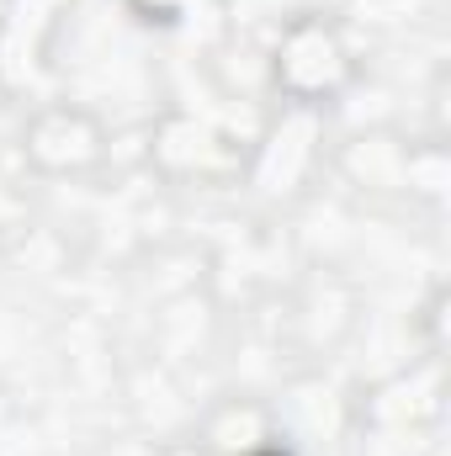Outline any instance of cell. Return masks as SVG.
Here are the masks:
<instances>
[{"label":"cell","instance_id":"obj_1","mask_svg":"<svg viewBox=\"0 0 451 456\" xmlns=\"http://www.w3.org/2000/svg\"><path fill=\"white\" fill-rule=\"evenodd\" d=\"M266 86L298 107H330L335 96H345L356 86V48L345 21L324 11L292 16L266 53Z\"/></svg>","mask_w":451,"mask_h":456},{"label":"cell","instance_id":"obj_2","mask_svg":"<svg viewBox=\"0 0 451 456\" xmlns=\"http://www.w3.org/2000/svg\"><path fill=\"white\" fill-rule=\"evenodd\" d=\"M324 159H330V112L282 102L271 122L255 133V143L244 149L239 175H244L250 197H260L266 208H287L319 181Z\"/></svg>","mask_w":451,"mask_h":456},{"label":"cell","instance_id":"obj_3","mask_svg":"<svg viewBox=\"0 0 451 456\" xmlns=\"http://www.w3.org/2000/svg\"><path fill=\"white\" fill-rule=\"evenodd\" d=\"M16 143H21L27 170H37V175H48V181L91 175V170L112 154L102 117L86 112V107H75V102H48V107H37V112L27 117V127H21Z\"/></svg>","mask_w":451,"mask_h":456},{"label":"cell","instance_id":"obj_4","mask_svg":"<svg viewBox=\"0 0 451 456\" xmlns=\"http://www.w3.org/2000/svg\"><path fill=\"white\" fill-rule=\"evenodd\" d=\"M144 154L176 181H228L244 170V143L202 112H165L149 127Z\"/></svg>","mask_w":451,"mask_h":456},{"label":"cell","instance_id":"obj_5","mask_svg":"<svg viewBox=\"0 0 451 456\" xmlns=\"http://www.w3.org/2000/svg\"><path fill=\"white\" fill-rule=\"evenodd\" d=\"M75 0H5L0 5V91L32 80L53 48V37L64 32Z\"/></svg>","mask_w":451,"mask_h":456},{"label":"cell","instance_id":"obj_6","mask_svg":"<svg viewBox=\"0 0 451 456\" xmlns=\"http://www.w3.org/2000/svg\"><path fill=\"white\" fill-rule=\"evenodd\" d=\"M340 175L356 186V191H372V197H404V165H409V143L382 133V127H366L356 133L345 149L335 154Z\"/></svg>","mask_w":451,"mask_h":456},{"label":"cell","instance_id":"obj_7","mask_svg":"<svg viewBox=\"0 0 451 456\" xmlns=\"http://www.w3.org/2000/svg\"><path fill=\"white\" fill-rule=\"evenodd\" d=\"M276 441V414L255 398H224L202 419V452L208 456H255L260 446Z\"/></svg>","mask_w":451,"mask_h":456},{"label":"cell","instance_id":"obj_8","mask_svg":"<svg viewBox=\"0 0 451 456\" xmlns=\"http://www.w3.org/2000/svg\"><path fill=\"white\" fill-rule=\"evenodd\" d=\"M298 324L308 330V340L319 345H335L345 330H350V297H345V287L340 281H314V292L303 297V314H298Z\"/></svg>","mask_w":451,"mask_h":456},{"label":"cell","instance_id":"obj_9","mask_svg":"<svg viewBox=\"0 0 451 456\" xmlns=\"http://www.w3.org/2000/svg\"><path fill=\"white\" fill-rule=\"evenodd\" d=\"M447 149L441 143H409V165H404V197H420L430 208L447 202Z\"/></svg>","mask_w":451,"mask_h":456},{"label":"cell","instance_id":"obj_10","mask_svg":"<svg viewBox=\"0 0 451 456\" xmlns=\"http://www.w3.org/2000/svg\"><path fill=\"white\" fill-rule=\"evenodd\" d=\"M425 16V0H350V21L366 32H409Z\"/></svg>","mask_w":451,"mask_h":456},{"label":"cell","instance_id":"obj_11","mask_svg":"<svg viewBox=\"0 0 451 456\" xmlns=\"http://www.w3.org/2000/svg\"><path fill=\"white\" fill-rule=\"evenodd\" d=\"M197 0H122V11L144 27H181Z\"/></svg>","mask_w":451,"mask_h":456},{"label":"cell","instance_id":"obj_12","mask_svg":"<svg viewBox=\"0 0 451 456\" xmlns=\"http://www.w3.org/2000/svg\"><path fill=\"white\" fill-rule=\"evenodd\" d=\"M165 456H208V452H202V446H170Z\"/></svg>","mask_w":451,"mask_h":456},{"label":"cell","instance_id":"obj_13","mask_svg":"<svg viewBox=\"0 0 451 456\" xmlns=\"http://www.w3.org/2000/svg\"><path fill=\"white\" fill-rule=\"evenodd\" d=\"M255 456H292V452H282V446L271 441V446H260V452H255Z\"/></svg>","mask_w":451,"mask_h":456},{"label":"cell","instance_id":"obj_14","mask_svg":"<svg viewBox=\"0 0 451 456\" xmlns=\"http://www.w3.org/2000/svg\"><path fill=\"white\" fill-rule=\"evenodd\" d=\"M5 233H11V224H5V218H0V239H5Z\"/></svg>","mask_w":451,"mask_h":456},{"label":"cell","instance_id":"obj_15","mask_svg":"<svg viewBox=\"0 0 451 456\" xmlns=\"http://www.w3.org/2000/svg\"><path fill=\"white\" fill-rule=\"evenodd\" d=\"M0 5H5V0H0Z\"/></svg>","mask_w":451,"mask_h":456}]
</instances>
